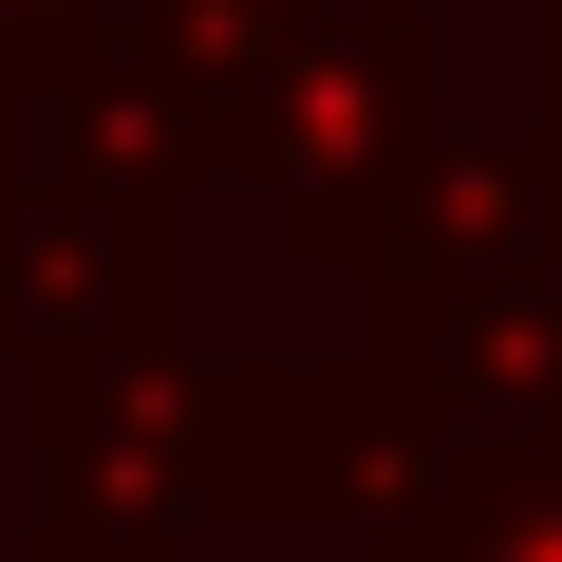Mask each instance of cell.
I'll return each mask as SVG.
<instances>
[{
  "label": "cell",
  "instance_id": "1",
  "mask_svg": "<svg viewBox=\"0 0 562 562\" xmlns=\"http://www.w3.org/2000/svg\"><path fill=\"white\" fill-rule=\"evenodd\" d=\"M20 431H38V543L20 562H188V525H319L338 375L132 338V357L20 375Z\"/></svg>",
  "mask_w": 562,
  "mask_h": 562
},
{
  "label": "cell",
  "instance_id": "2",
  "mask_svg": "<svg viewBox=\"0 0 562 562\" xmlns=\"http://www.w3.org/2000/svg\"><path fill=\"white\" fill-rule=\"evenodd\" d=\"M169 20L206 57V132H225V188L262 206V244L357 281L394 244L413 169L450 150L431 20L413 0H169Z\"/></svg>",
  "mask_w": 562,
  "mask_h": 562
},
{
  "label": "cell",
  "instance_id": "3",
  "mask_svg": "<svg viewBox=\"0 0 562 562\" xmlns=\"http://www.w3.org/2000/svg\"><path fill=\"white\" fill-rule=\"evenodd\" d=\"M132 338H188V206L0 150V375H76Z\"/></svg>",
  "mask_w": 562,
  "mask_h": 562
},
{
  "label": "cell",
  "instance_id": "4",
  "mask_svg": "<svg viewBox=\"0 0 562 562\" xmlns=\"http://www.w3.org/2000/svg\"><path fill=\"white\" fill-rule=\"evenodd\" d=\"M94 20H132V0H0V76L57 57V38H94Z\"/></svg>",
  "mask_w": 562,
  "mask_h": 562
},
{
  "label": "cell",
  "instance_id": "5",
  "mask_svg": "<svg viewBox=\"0 0 562 562\" xmlns=\"http://www.w3.org/2000/svg\"><path fill=\"white\" fill-rule=\"evenodd\" d=\"M543 94H562V0H543Z\"/></svg>",
  "mask_w": 562,
  "mask_h": 562
}]
</instances>
